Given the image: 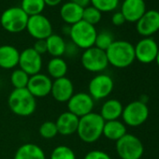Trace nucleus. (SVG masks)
<instances>
[{
	"label": "nucleus",
	"mask_w": 159,
	"mask_h": 159,
	"mask_svg": "<svg viewBox=\"0 0 159 159\" xmlns=\"http://www.w3.org/2000/svg\"><path fill=\"white\" fill-rule=\"evenodd\" d=\"M66 103L68 111L79 118L91 113L95 106V100L92 97L84 92L74 94Z\"/></svg>",
	"instance_id": "9d476101"
},
{
	"label": "nucleus",
	"mask_w": 159,
	"mask_h": 159,
	"mask_svg": "<svg viewBox=\"0 0 159 159\" xmlns=\"http://www.w3.org/2000/svg\"><path fill=\"white\" fill-rule=\"evenodd\" d=\"M149 117V109L146 103L140 100L132 101L124 107L122 118L126 125L136 127L144 124Z\"/></svg>",
	"instance_id": "6e6552de"
},
{
	"label": "nucleus",
	"mask_w": 159,
	"mask_h": 159,
	"mask_svg": "<svg viewBox=\"0 0 159 159\" xmlns=\"http://www.w3.org/2000/svg\"><path fill=\"white\" fill-rule=\"evenodd\" d=\"M114 88L113 80L111 76L98 73L88 84V94L94 100H101L108 98Z\"/></svg>",
	"instance_id": "1a4fd4ad"
},
{
	"label": "nucleus",
	"mask_w": 159,
	"mask_h": 159,
	"mask_svg": "<svg viewBox=\"0 0 159 159\" xmlns=\"http://www.w3.org/2000/svg\"><path fill=\"white\" fill-rule=\"evenodd\" d=\"M120 11L125 22L137 23L147 11L146 3L144 0H124Z\"/></svg>",
	"instance_id": "f3484780"
},
{
	"label": "nucleus",
	"mask_w": 159,
	"mask_h": 159,
	"mask_svg": "<svg viewBox=\"0 0 159 159\" xmlns=\"http://www.w3.org/2000/svg\"><path fill=\"white\" fill-rule=\"evenodd\" d=\"M8 105L11 111L18 116L32 115L37 109V98L26 89H13L9 96Z\"/></svg>",
	"instance_id": "7ed1b4c3"
},
{
	"label": "nucleus",
	"mask_w": 159,
	"mask_h": 159,
	"mask_svg": "<svg viewBox=\"0 0 159 159\" xmlns=\"http://www.w3.org/2000/svg\"><path fill=\"white\" fill-rule=\"evenodd\" d=\"M105 121L99 113H91L80 118L77 134L85 143H94L103 136Z\"/></svg>",
	"instance_id": "f257e3e1"
},
{
	"label": "nucleus",
	"mask_w": 159,
	"mask_h": 159,
	"mask_svg": "<svg viewBox=\"0 0 159 159\" xmlns=\"http://www.w3.org/2000/svg\"><path fill=\"white\" fill-rule=\"evenodd\" d=\"M113 41H114L113 35L110 31L104 30L98 33L95 41V47L106 52L109 49V47L113 43Z\"/></svg>",
	"instance_id": "cd10ccee"
},
{
	"label": "nucleus",
	"mask_w": 159,
	"mask_h": 159,
	"mask_svg": "<svg viewBox=\"0 0 159 159\" xmlns=\"http://www.w3.org/2000/svg\"><path fill=\"white\" fill-rule=\"evenodd\" d=\"M111 23L116 25V26H120V25H123L125 23V19L124 17V15L122 14L121 11H117L115 12L112 17H111Z\"/></svg>",
	"instance_id": "f704fd0d"
},
{
	"label": "nucleus",
	"mask_w": 159,
	"mask_h": 159,
	"mask_svg": "<svg viewBox=\"0 0 159 159\" xmlns=\"http://www.w3.org/2000/svg\"><path fill=\"white\" fill-rule=\"evenodd\" d=\"M78 49H79V48H78L76 45H74L72 42H71L70 44H66L65 54H67L68 56H73V55L77 54Z\"/></svg>",
	"instance_id": "c9c22d12"
},
{
	"label": "nucleus",
	"mask_w": 159,
	"mask_h": 159,
	"mask_svg": "<svg viewBox=\"0 0 159 159\" xmlns=\"http://www.w3.org/2000/svg\"><path fill=\"white\" fill-rule=\"evenodd\" d=\"M39 132L41 138L45 139H51L57 136L58 130L55 125V122L52 121H46L41 124V125L39 128Z\"/></svg>",
	"instance_id": "2f4dec72"
},
{
	"label": "nucleus",
	"mask_w": 159,
	"mask_h": 159,
	"mask_svg": "<svg viewBox=\"0 0 159 159\" xmlns=\"http://www.w3.org/2000/svg\"><path fill=\"white\" fill-rule=\"evenodd\" d=\"M20 52L12 45L0 46V67L3 69L15 68L19 64Z\"/></svg>",
	"instance_id": "6ab92c4d"
},
{
	"label": "nucleus",
	"mask_w": 159,
	"mask_h": 159,
	"mask_svg": "<svg viewBox=\"0 0 159 159\" xmlns=\"http://www.w3.org/2000/svg\"><path fill=\"white\" fill-rule=\"evenodd\" d=\"M123 110H124L123 104L119 100L111 98L106 100L103 103L99 114L105 122L119 120V118L122 117Z\"/></svg>",
	"instance_id": "412c9836"
},
{
	"label": "nucleus",
	"mask_w": 159,
	"mask_h": 159,
	"mask_svg": "<svg viewBox=\"0 0 159 159\" xmlns=\"http://www.w3.org/2000/svg\"><path fill=\"white\" fill-rule=\"evenodd\" d=\"M47 52L52 57H61L65 54L66 43L64 39L56 34H52L46 39Z\"/></svg>",
	"instance_id": "393cba45"
},
{
	"label": "nucleus",
	"mask_w": 159,
	"mask_h": 159,
	"mask_svg": "<svg viewBox=\"0 0 159 159\" xmlns=\"http://www.w3.org/2000/svg\"><path fill=\"white\" fill-rule=\"evenodd\" d=\"M159 46L152 38H143L135 46V57L142 64H151L155 61Z\"/></svg>",
	"instance_id": "f8f14e48"
},
{
	"label": "nucleus",
	"mask_w": 159,
	"mask_h": 159,
	"mask_svg": "<svg viewBox=\"0 0 159 159\" xmlns=\"http://www.w3.org/2000/svg\"><path fill=\"white\" fill-rule=\"evenodd\" d=\"M84 159H111V157L104 151L93 150L88 152Z\"/></svg>",
	"instance_id": "473e14b6"
},
{
	"label": "nucleus",
	"mask_w": 159,
	"mask_h": 159,
	"mask_svg": "<svg viewBox=\"0 0 159 159\" xmlns=\"http://www.w3.org/2000/svg\"><path fill=\"white\" fill-rule=\"evenodd\" d=\"M106 54L109 65L117 68H125L136 60L134 45L126 40H114Z\"/></svg>",
	"instance_id": "f03ea898"
},
{
	"label": "nucleus",
	"mask_w": 159,
	"mask_h": 159,
	"mask_svg": "<svg viewBox=\"0 0 159 159\" xmlns=\"http://www.w3.org/2000/svg\"><path fill=\"white\" fill-rule=\"evenodd\" d=\"M115 148L121 159H140L144 152L141 140L137 136L128 133L116 141Z\"/></svg>",
	"instance_id": "423d86ee"
},
{
	"label": "nucleus",
	"mask_w": 159,
	"mask_h": 159,
	"mask_svg": "<svg viewBox=\"0 0 159 159\" xmlns=\"http://www.w3.org/2000/svg\"><path fill=\"white\" fill-rule=\"evenodd\" d=\"M84 8L78 6L73 2H67L61 7L60 16L62 20L70 25H73L83 20Z\"/></svg>",
	"instance_id": "aec40b11"
},
{
	"label": "nucleus",
	"mask_w": 159,
	"mask_h": 159,
	"mask_svg": "<svg viewBox=\"0 0 159 159\" xmlns=\"http://www.w3.org/2000/svg\"><path fill=\"white\" fill-rule=\"evenodd\" d=\"M91 4L100 12H111L117 9L119 0H91Z\"/></svg>",
	"instance_id": "7c9ffc66"
},
{
	"label": "nucleus",
	"mask_w": 159,
	"mask_h": 159,
	"mask_svg": "<svg viewBox=\"0 0 159 159\" xmlns=\"http://www.w3.org/2000/svg\"><path fill=\"white\" fill-rule=\"evenodd\" d=\"M67 70V64L62 57H52L47 65L48 76L52 80L66 77Z\"/></svg>",
	"instance_id": "b1692460"
},
{
	"label": "nucleus",
	"mask_w": 159,
	"mask_h": 159,
	"mask_svg": "<svg viewBox=\"0 0 159 159\" xmlns=\"http://www.w3.org/2000/svg\"><path fill=\"white\" fill-rule=\"evenodd\" d=\"M62 0H44L45 5L49 7H55L61 3Z\"/></svg>",
	"instance_id": "4c0bfd02"
},
{
	"label": "nucleus",
	"mask_w": 159,
	"mask_h": 159,
	"mask_svg": "<svg viewBox=\"0 0 159 159\" xmlns=\"http://www.w3.org/2000/svg\"><path fill=\"white\" fill-rule=\"evenodd\" d=\"M18 66L29 76L36 75L42 68V57L33 48H26L20 52Z\"/></svg>",
	"instance_id": "ddd939ff"
},
{
	"label": "nucleus",
	"mask_w": 159,
	"mask_h": 159,
	"mask_svg": "<svg viewBox=\"0 0 159 159\" xmlns=\"http://www.w3.org/2000/svg\"><path fill=\"white\" fill-rule=\"evenodd\" d=\"M30 76L25 73L21 68H16L12 71L11 75V83L14 89H24L26 88Z\"/></svg>",
	"instance_id": "bb28decb"
},
{
	"label": "nucleus",
	"mask_w": 159,
	"mask_h": 159,
	"mask_svg": "<svg viewBox=\"0 0 159 159\" xmlns=\"http://www.w3.org/2000/svg\"><path fill=\"white\" fill-rule=\"evenodd\" d=\"M71 2L77 4L78 6L82 7V8H86L90 5L91 3V0H71Z\"/></svg>",
	"instance_id": "e433bc0d"
},
{
	"label": "nucleus",
	"mask_w": 159,
	"mask_h": 159,
	"mask_svg": "<svg viewBox=\"0 0 159 159\" xmlns=\"http://www.w3.org/2000/svg\"><path fill=\"white\" fill-rule=\"evenodd\" d=\"M14 159H46V154L39 145L25 143L17 149Z\"/></svg>",
	"instance_id": "4be33fe9"
},
{
	"label": "nucleus",
	"mask_w": 159,
	"mask_h": 159,
	"mask_svg": "<svg viewBox=\"0 0 159 159\" xmlns=\"http://www.w3.org/2000/svg\"><path fill=\"white\" fill-rule=\"evenodd\" d=\"M81 62L84 69L93 73H101L109 66L106 52L95 46L84 50Z\"/></svg>",
	"instance_id": "0eeeda50"
},
{
	"label": "nucleus",
	"mask_w": 159,
	"mask_h": 159,
	"mask_svg": "<svg viewBox=\"0 0 159 159\" xmlns=\"http://www.w3.org/2000/svg\"><path fill=\"white\" fill-rule=\"evenodd\" d=\"M46 5L44 0H22L21 9L30 17L41 14Z\"/></svg>",
	"instance_id": "a878e982"
},
{
	"label": "nucleus",
	"mask_w": 159,
	"mask_h": 159,
	"mask_svg": "<svg viewBox=\"0 0 159 159\" xmlns=\"http://www.w3.org/2000/svg\"><path fill=\"white\" fill-rule=\"evenodd\" d=\"M50 159H77L74 151L66 145H59L55 147L51 152Z\"/></svg>",
	"instance_id": "c85d7f7f"
},
{
	"label": "nucleus",
	"mask_w": 159,
	"mask_h": 159,
	"mask_svg": "<svg viewBox=\"0 0 159 159\" xmlns=\"http://www.w3.org/2000/svg\"><path fill=\"white\" fill-rule=\"evenodd\" d=\"M136 29L140 36L151 38L159 31V11L155 10L147 11L136 23Z\"/></svg>",
	"instance_id": "2eb2a0df"
},
{
	"label": "nucleus",
	"mask_w": 159,
	"mask_h": 159,
	"mask_svg": "<svg viewBox=\"0 0 159 159\" xmlns=\"http://www.w3.org/2000/svg\"><path fill=\"white\" fill-rule=\"evenodd\" d=\"M51 95L54 100L58 102H67L74 95V85L71 80H69L67 77L53 80Z\"/></svg>",
	"instance_id": "dca6fc26"
},
{
	"label": "nucleus",
	"mask_w": 159,
	"mask_h": 159,
	"mask_svg": "<svg viewBox=\"0 0 159 159\" xmlns=\"http://www.w3.org/2000/svg\"><path fill=\"white\" fill-rule=\"evenodd\" d=\"M155 62H156L157 66H159V49H158V52H157V55H156V58H155Z\"/></svg>",
	"instance_id": "58836bf2"
},
{
	"label": "nucleus",
	"mask_w": 159,
	"mask_h": 159,
	"mask_svg": "<svg viewBox=\"0 0 159 159\" xmlns=\"http://www.w3.org/2000/svg\"><path fill=\"white\" fill-rule=\"evenodd\" d=\"M79 120V117L69 112L68 111L61 113L55 122L58 134L62 136H70L74 133H77Z\"/></svg>",
	"instance_id": "a211bd4d"
},
{
	"label": "nucleus",
	"mask_w": 159,
	"mask_h": 159,
	"mask_svg": "<svg viewBox=\"0 0 159 159\" xmlns=\"http://www.w3.org/2000/svg\"><path fill=\"white\" fill-rule=\"evenodd\" d=\"M52 80L45 74L38 73L30 76L26 89L35 98H42L51 94Z\"/></svg>",
	"instance_id": "4468645a"
},
{
	"label": "nucleus",
	"mask_w": 159,
	"mask_h": 159,
	"mask_svg": "<svg viewBox=\"0 0 159 159\" xmlns=\"http://www.w3.org/2000/svg\"><path fill=\"white\" fill-rule=\"evenodd\" d=\"M29 16L21 7H11L4 11L0 17L2 27L10 33H20L26 29Z\"/></svg>",
	"instance_id": "39448f33"
},
{
	"label": "nucleus",
	"mask_w": 159,
	"mask_h": 159,
	"mask_svg": "<svg viewBox=\"0 0 159 159\" xmlns=\"http://www.w3.org/2000/svg\"><path fill=\"white\" fill-rule=\"evenodd\" d=\"M33 49L40 55L44 54L47 52V43H46V39H38L36 40Z\"/></svg>",
	"instance_id": "72a5a7b5"
},
{
	"label": "nucleus",
	"mask_w": 159,
	"mask_h": 159,
	"mask_svg": "<svg viewBox=\"0 0 159 159\" xmlns=\"http://www.w3.org/2000/svg\"><path fill=\"white\" fill-rule=\"evenodd\" d=\"M101 18H102V12H100L95 7L88 6L84 9L83 21L95 26L97 24H98L101 21Z\"/></svg>",
	"instance_id": "c756f323"
},
{
	"label": "nucleus",
	"mask_w": 159,
	"mask_h": 159,
	"mask_svg": "<svg viewBox=\"0 0 159 159\" xmlns=\"http://www.w3.org/2000/svg\"><path fill=\"white\" fill-rule=\"evenodd\" d=\"M26 30L37 40L46 39L52 34V26L50 20L42 14L30 16L27 21Z\"/></svg>",
	"instance_id": "9b49d317"
},
{
	"label": "nucleus",
	"mask_w": 159,
	"mask_h": 159,
	"mask_svg": "<svg viewBox=\"0 0 159 159\" xmlns=\"http://www.w3.org/2000/svg\"><path fill=\"white\" fill-rule=\"evenodd\" d=\"M126 133V126L123 122L119 120L105 122L103 128V136L106 139L117 141L121 138H123Z\"/></svg>",
	"instance_id": "5701e85b"
},
{
	"label": "nucleus",
	"mask_w": 159,
	"mask_h": 159,
	"mask_svg": "<svg viewBox=\"0 0 159 159\" xmlns=\"http://www.w3.org/2000/svg\"><path fill=\"white\" fill-rule=\"evenodd\" d=\"M98 31L96 27L84 21H81L70 26L69 36L71 42L79 49L87 50L95 46Z\"/></svg>",
	"instance_id": "20e7f679"
}]
</instances>
